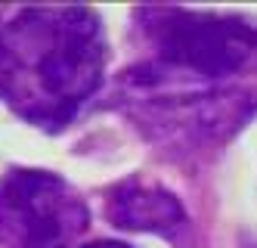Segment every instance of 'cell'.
<instances>
[{
  "mask_svg": "<svg viewBox=\"0 0 257 248\" xmlns=\"http://www.w3.org/2000/svg\"><path fill=\"white\" fill-rule=\"evenodd\" d=\"M108 44L81 4L22 7L0 28V103L44 133H59L99 93Z\"/></svg>",
  "mask_w": 257,
  "mask_h": 248,
  "instance_id": "1",
  "label": "cell"
},
{
  "mask_svg": "<svg viewBox=\"0 0 257 248\" xmlns=\"http://www.w3.org/2000/svg\"><path fill=\"white\" fill-rule=\"evenodd\" d=\"M143 59L121 74L192 90H242L257 74V22L245 16L143 4L134 13Z\"/></svg>",
  "mask_w": 257,
  "mask_h": 248,
  "instance_id": "2",
  "label": "cell"
},
{
  "mask_svg": "<svg viewBox=\"0 0 257 248\" xmlns=\"http://www.w3.org/2000/svg\"><path fill=\"white\" fill-rule=\"evenodd\" d=\"M112 106L131 118L140 133L171 155H201L232 140L254 115L257 93L242 90H189L115 78Z\"/></svg>",
  "mask_w": 257,
  "mask_h": 248,
  "instance_id": "3",
  "label": "cell"
},
{
  "mask_svg": "<svg viewBox=\"0 0 257 248\" xmlns=\"http://www.w3.org/2000/svg\"><path fill=\"white\" fill-rule=\"evenodd\" d=\"M90 223L81 193L41 168L0 177V248H68Z\"/></svg>",
  "mask_w": 257,
  "mask_h": 248,
  "instance_id": "4",
  "label": "cell"
},
{
  "mask_svg": "<svg viewBox=\"0 0 257 248\" xmlns=\"http://www.w3.org/2000/svg\"><path fill=\"white\" fill-rule=\"evenodd\" d=\"M105 217L118 230L155 233L174 245H189L192 223L174 193L158 183H146L140 177L118 180L105 189Z\"/></svg>",
  "mask_w": 257,
  "mask_h": 248,
  "instance_id": "5",
  "label": "cell"
},
{
  "mask_svg": "<svg viewBox=\"0 0 257 248\" xmlns=\"http://www.w3.org/2000/svg\"><path fill=\"white\" fill-rule=\"evenodd\" d=\"M81 248H134V245H127V242H118V239H96V242H87Z\"/></svg>",
  "mask_w": 257,
  "mask_h": 248,
  "instance_id": "6",
  "label": "cell"
},
{
  "mask_svg": "<svg viewBox=\"0 0 257 248\" xmlns=\"http://www.w3.org/2000/svg\"><path fill=\"white\" fill-rule=\"evenodd\" d=\"M0 28H4V19H0Z\"/></svg>",
  "mask_w": 257,
  "mask_h": 248,
  "instance_id": "7",
  "label": "cell"
}]
</instances>
